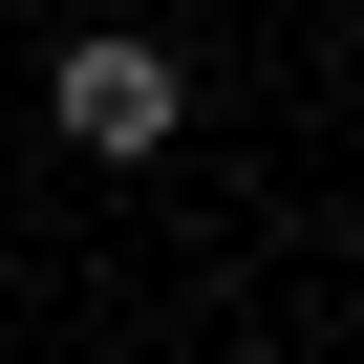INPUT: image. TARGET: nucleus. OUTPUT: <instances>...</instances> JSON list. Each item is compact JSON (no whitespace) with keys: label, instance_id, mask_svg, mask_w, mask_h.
Masks as SVG:
<instances>
[{"label":"nucleus","instance_id":"obj_1","mask_svg":"<svg viewBox=\"0 0 364 364\" xmlns=\"http://www.w3.org/2000/svg\"><path fill=\"white\" fill-rule=\"evenodd\" d=\"M43 129H65V150H86V171H150V150H171V129H193V65H171V43H150V22H86V43H65V65H43Z\"/></svg>","mask_w":364,"mask_h":364}]
</instances>
